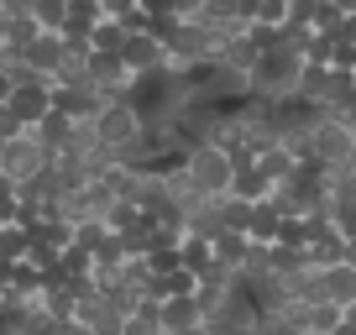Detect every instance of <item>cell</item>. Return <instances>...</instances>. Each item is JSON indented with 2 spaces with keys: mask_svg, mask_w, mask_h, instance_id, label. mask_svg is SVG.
Segmentation results:
<instances>
[{
  "mask_svg": "<svg viewBox=\"0 0 356 335\" xmlns=\"http://www.w3.org/2000/svg\"><path fill=\"white\" fill-rule=\"evenodd\" d=\"M299 68H304V58L283 42L273 53H262L252 68V100H289L293 84H299Z\"/></svg>",
  "mask_w": 356,
  "mask_h": 335,
  "instance_id": "1",
  "label": "cell"
},
{
  "mask_svg": "<svg viewBox=\"0 0 356 335\" xmlns=\"http://www.w3.org/2000/svg\"><path fill=\"white\" fill-rule=\"evenodd\" d=\"M89 131H95V142H100V152H121V147H131L136 136L147 131V115L136 111L131 100H105L100 111H95V121H89Z\"/></svg>",
  "mask_w": 356,
  "mask_h": 335,
  "instance_id": "2",
  "label": "cell"
},
{
  "mask_svg": "<svg viewBox=\"0 0 356 335\" xmlns=\"http://www.w3.org/2000/svg\"><path fill=\"white\" fill-rule=\"evenodd\" d=\"M184 173H189V183L200 194H210V199H220V194H231V179H236V163L225 147H210V142H194L189 152H184Z\"/></svg>",
  "mask_w": 356,
  "mask_h": 335,
  "instance_id": "3",
  "label": "cell"
},
{
  "mask_svg": "<svg viewBox=\"0 0 356 335\" xmlns=\"http://www.w3.org/2000/svg\"><path fill=\"white\" fill-rule=\"evenodd\" d=\"M53 168V152H47V142L37 131H26V136H16V142H6L0 147V179L6 183H32L37 173H47Z\"/></svg>",
  "mask_w": 356,
  "mask_h": 335,
  "instance_id": "4",
  "label": "cell"
},
{
  "mask_svg": "<svg viewBox=\"0 0 356 335\" xmlns=\"http://www.w3.org/2000/svg\"><path fill=\"white\" fill-rule=\"evenodd\" d=\"M84 79L105 95V100H126L136 74L121 63V53H84Z\"/></svg>",
  "mask_w": 356,
  "mask_h": 335,
  "instance_id": "5",
  "label": "cell"
},
{
  "mask_svg": "<svg viewBox=\"0 0 356 335\" xmlns=\"http://www.w3.org/2000/svg\"><path fill=\"white\" fill-rule=\"evenodd\" d=\"M314 163H325V168L356 163V131H351V126H341L335 115H325V121L314 126Z\"/></svg>",
  "mask_w": 356,
  "mask_h": 335,
  "instance_id": "6",
  "label": "cell"
},
{
  "mask_svg": "<svg viewBox=\"0 0 356 335\" xmlns=\"http://www.w3.org/2000/svg\"><path fill=\"white\" fill-rule=\"evenodd\" d=\"M105 105V95L89 84V79H74V84H53V111H63L68 121H95V111Z\"/></svg>",
  "mask_w": 356,
  "mask_h": 335,
  "instance_id": "7",
  "label": "cell"
},
{
  "mask_svg": "<svg viewBox=\"0 0 356 335\" xmlns=\"http://www.w3.org/2000/svg\"><path fill=\"white\" fill-rule=\"evenodd\" d=\"M121 63L131 68V74H152V68H168V42L147 26V32H131L121 47Z\"/></svg>",
  "mask_w": 356,
  "mask_h": 335,
  "instance_id": "8",
  "label": "cell"
},
{
  "mask_svg": "<svg viewBox=\"0 0 356 335\" xmlns=\"http://www.w3.org/2000/svg\"><path fill=\"white\" fill-rule=\"evenodd\" d=\"M68 58H74V53H68V42H63L58 32H42L37 42H26V47H22V63L32 68V74H42V79H58Z\"/></svg>",
  "mask_w": 356,
  "mask_h": 335,
  "instance_id": "9",
  "label": "cell"
},
{
  "mask_svg": "<svg viewBox=\"0 0 356 335\" xmlns=\"http://www.w3.org/2000/svg\"><path fill=\"white\" fill-rule=\"evenodd\" d=\"M6 100H11V111H16V115H22V121L37 131V126L47 121V111H53V79H37V84H22V90H11Z\"/></svg>",
  "mask_w": 356,
  "mask_h": 335,
  "instance_id": "10",
  "label": "cell"
},
{
  "mask_svg": "<svg viewBox=\"0 0 356 335\" xmlns=\"http://www.w3.org/2000/svg\"><path fill=\"white\" fill-rule=\"evenodd\" d=\"M157 314H163V335L173 330H200L204 325V309L194 293H168V299H157Z\"/></svg>",
  "mask_w": 356,
  "mask_h": 335,
  "instance_id": "11",
  "label": "cell"
},
{
  "mask_svg": "<svg viewBox=\"0 0 356 335\" xmlns=\"http://www.w3.org/2000/svg\"><path fill=\"white\" fill-rule=\"evenodd\" d=\"M252 252H257V241H252L246 231H220V236H215V262H225V268H231L236 278L246 272Z\"/></svg>",
  "mask_w": 356,
  "mask_h": 335,
  "instance_id": "12",
  "label": "cell"
},
{
  "mask_svg": "<svg viewBox=\"0 0 356 335\" xmlns=\"http://www.w3.org/2000/svg\"><path fill=\"white\" fill-rule=\"evenodd\" d=\"M74 320H84L95 335H121L126 330V314L115 309V304H105V299H95V304H79V314Z\"/></svg>",
  "mask_w": 356,
  "mask_h": 335,
  "instance_id": "13",
  "label": "cell"
},
{
  "mask_svg": "<svg viewBox=\"0 0 356 335\" xmlns=\"http://www.w3.org/2000/svg\"><path fill=\"white\" fill-rule=\"evenodd\" d=\"M320 278H325V299H330V304H341V309H351V304H356V268L335 262V268H325Z\"/></svg>",
  "mask_w": 356,
  "mask_h": 335,
  "instance_id": "14",
  "label": "cell"
},
{
  "mask_svg": "<svg viewBox=\"0 0 356 335\" xmlns=\"http://www.w3.org/2000/svg\"><path fill=\"white\" fill-rule=\"evenodd\" d=\"M126 37H131V26H126L121 16H100L95 32H89V53H121Z\"/></svg>",
  "mask_w": 356,
  "mask_h": 335,
  "instance_id": "15",
  "label": "cell"
},
{
  "mask_svg": "<svg viewBox=\"0 0 356 335\" xmlns=\"http://www.w3.org/2000/svg\"><path fill=\"white\" fill-rule=\"evenodd\" d=\"M231 194H236V199H246V204H262L267 194H273V179H267V173H262L257 163H252V168H236Z\"/></svg>",
  "mask_w": 356,
  "mask_h": 335,
  "instance_id": "16",
  "label": "cell"
},
{
  "mask_svg": "<svg viewBox=\"0 0 356 335\" xmlns=\"http://www.w3.org/2000/svg\"><path fill=\"white\" fill-rule=\"evenodd\" d=\"M278 225H283V210H278V204H252V220H246V236H252V241L257 246H273V241H278Z\"/></svg>",
  "mask_w": 356,
  "mask_h": 335,
  "instance_id": "17",
  "label": "cell"
},
{
  "mask_svg": "<svg viewBox=\"0 0 356 335\" xmlns=\"http://www.w3.org/2000/svg\"><path fill=\"white\" fill-rule=\"evenodd\" d=\"M341 325H346V309H341V304H330V299L309 304V314H304V335H335Z\"/></svg>",
  "mask_w": 356,
  "mask_h": 335,
  "instance_id": "18",
  "label": "cell"
},
{
  "mask_svg": "<svg viewBox=\"0 0 356 335\" xmlns=\"http://www.w3.org/2000/svg\"><path fill=\"white\" fill-rule=\"evenodd\" d=\"M215 262V241H204V236H178V268H189V272H200V268H210Z\"/></svg>",
  "mask_w": 356,
  "mask_h": 335,
  "instance_id": "19",
  "label": "cell"
},
{
  "mask_svg": "<svg viewBox=\"0 0 356 335\" xmlns=\"http://www.w3.org/2000/svg\"><path fill=\"white\" fill-rule=\"evenodd\" d=\"M121 335H163V314H157V299H142L131 314H126Z\"/></svg>",
  "mask_w": 356,
  "mask_h": 335,
  "instance_id": "20",
  "label": "cell"
},
{
  "mask_svg": "<svg viewBox=\"0 0 356 335\" xmlns=\"http://www.w3.org/2000/svg\"><path fill=\"white\" fill-rule=\"evenodd\" d=\"M37 37H42L37 16H6V47H0V53H22V47L37 42Z\"/></svg>",
  "mask_w": 356,
  "mask_h": 335,
  "instance_id": "21",
  "label": "cell"
},
{
  "mask_svg": "<svg viewBox=\"0 0 356 335\" xmlns=\"http://www.w3.org/2000/svg\"><path fill=\"white\" fill-rule=\"evenodd\" d=\"M341 22H346V11H341V6H335V0H314L309 32H320V37H335V32H341Z\"/></svg>",
  "mask_w": 356,
  "mask_h": 335,
  "instance_id": "22",
  "label": "cell"
},
{
  "mask_svg": "<svg viewBox=\"0 0 356 335\" xmlns=\"http://www.w3.org/2000/svg\"><path fill=\"white\" fill-rule=\"evenodd\" d=\"M257 168H262V173H267L273 183H283V179H289V173H293L299 163H293V157L283 152V147H267V152H257Z\"/></svg>",
  "mask_w": 356,
  "mask_h": 335,
  "instance_id": "23",
  "label": "cell"
},
{
  "mask_svg": "<svg viewBox=\"0 0 356 335\" xmlns=\"http://www.w3.org/2000/svg\"><path fill=\"white\" fill-rule=\"evenodd\" d=\"M304 241H309V220H304V215H283L278 241H273V246H293V252H304Z\"/></svg>",
  "mask_w": 356,
  "mask_h": 335,
  "instance_id": "24",
  "label": "cell"
},
{
  "mask_svg": "<svg viewBox=\"0 0 356 335\" xmlns=\"http://www.w3.org/2000/svg\"><path fill=\"white\" fill-rule=\"evenodd\" d=\"M0 252L16 262H26V252H32V236L22 231V225H0Z\"/></svg>",
  "mask_w": 356,
  "mask_h": 335,
  "instance_id": "25",
  "label": "cell"
},
{
  "mask_svg": "<svg viewBox=\"0 0 356 335\" xmlns=\"http://www.w3.org/2000/svg\"><path fill=\"white\" fill-rule=\"evenodd\" d=\"M68 22V0H37V26L42 32H63Z\"/></svg>",
  "mask_w": 356,
  "mask_h": 335,
  "instance_id": "26",
  "label": "cell"
},
{
  "mask_svg": "<svg viewBox=\"0 0 356 335\" xmlns=\"http://www.w3.org/2000/svg\"><path fill=\"white\" fill-rule=\"evenodd\" d=\"M26 131H32V126H26L22 115L11 111V100H0V147H6V142H16V136H26Z\"/></svg>",
  "mask_w": 356,
  "mask_h": 335,
  "instance_id": "27",
  "label": "cell"
},
{
  "mask_svg": "<svg viewBox=\"0 0 356 335\" xmlns=\"http://www.w3.org/2000/svg\"><path fill=\"white\" fill-rule=\"evenodd\" d=\"M330 225L341 236H356V199H330Z\"/></svg>",
  "mask_w": 356,
  "mask_h": 335,
  "instance_id": "28",
  "label": "cell"
},
{
  "mask_svg": "<svg viewBox=\"0 0 356 335\" xmlns=\"http://www.w3.org/2000/svg\"><path fill=\"white\" fill-rule=\"evenodd\" d=\"M204 6H210V0H168V16H173V22H200Z\"/></svg>",
  "mask_w": 356,
  "mask_h": 335,
  "instance_id": "29",
  "label": "cell"
},
{
  "mask_svg": "<svg viewBox=\"0 0 356 335\" xmlns=\"http://www.w3.org/2000/svg\"><path fill=\"white\" fill-rule=\"evenodd\" d=\"M304 63H325V68H330V37L309 32V42H304Z\"/></svg>",
  "mask_w": 356,
  "mask_h": 335,
  "instance_id": "30",
  "label": "cell"
},
{
  "mask_svg": "<svg viewBox=\"0 0 356 335\" xmlns=\"http://www.w3.org/2000/svg\"><path fill=\"white\" fill-rule=\"evenodd\" d=\"M6 16H37V0H0Z\"/></svg>",
  "mask_w": 356,
  "mask_h": 335,
  "instance_id": "31",
  "label": "cell"
},
{
  "mask_svg": "<svg viewBox=\"0 0 356 335\" xmlns=\"http://www.w3.org/2000/svg\"><path fill=\"white\" fill-rule=\"evenodd\" d=\"M11 272H16V257H6V252H0V288H11Z\"/></svg>",
  "mask_w": 356,
  "mask_h": 335,
  "instance_id": "32",
  "label": "cell"
},
{
  "mask_svg": "<svg viewBox=\"0 0 356 335\" xmlns=\"http://www.w3.org/2000/svg\"><path fill=\"white\" fill-rule=\"evenodd\" d=\"M63 335H95V330H89L84 320H63Z\"/></svg>",
  "mask_w": 356,
  "mask_h": 335,
  "instance_id": "33",
  "label": "cell"
},
{
  "mask_svg": "<svg viewBox=\"0 0 356 335\" xmlns=\"http://www.w3.org/2000/svg\"><path fill=\"white\" fill-rule=\"evenodd\" d=\"M341 262H346V268H356V236H346V257Z\"/></svg>",
  "mask_w": 356,
  "mask_h": 335,
  "instance_id": "34",
  "label": "cell"
},
{
  "mask_svg": "<svg viewBox=\"0 0 356 335\" xmlns=\"http://www.w3.org/2000/svg\"><path fill=\"white\" fill-rule=\"evenodd\" d=\"M6 95H11V79H6V68H0V100H6Z\"/></svg>",
  "mask_w": 356,
  "mask_h": 335,
  "instance_id": "35",
  "label": "cell"
},
{
  "mask_svg": "<svg viewBox=\"0 0 356 335\" xmlns=\"http://www.w3.org/2000/svg\"><path fill=\"white\" fill-rule=\"evenodd\" d=\"M346 325H351V335H356V304H351V309H346Z\"/></svg>",
  "mask_w": 356,
  "mask_h": 335,
  "instance_id": "36",
  "label": "cell"
},
{
  "mask_svg": "<svg viewBox=\"0 0 356 335\" xmlns=\"http://www.w3.org/2000/svg\"><path fill=\"white\" fill-rule=\"evenodd\" d=\"M173 335H204V325H200V330H173Z\"/></svg>",
  "mask_w": 356,
  "mask_h": 335,
  "instance_id": "37",
  "label": "cell"
}]
</instances>
